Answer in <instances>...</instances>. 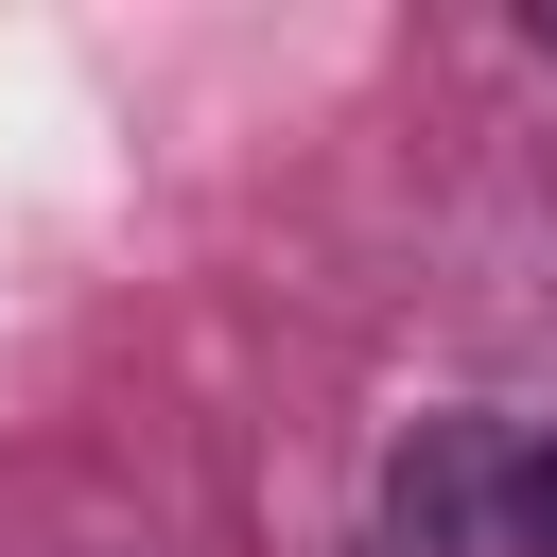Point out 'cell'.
<instances>
[{"label": "cell", "mask_w": 557, "mask_h": 557, "mask_svg": "<svg viewBox=\"0 0 557 557\" xmlns=\"http://www.w3.org/2000/svg\"><path fill=\"white\" fill-rule=\"evenodd\" d=\"M522 540L557 557V453H522Z\"/></svg>", "instance_id": "cell-1"}]
</instances>
